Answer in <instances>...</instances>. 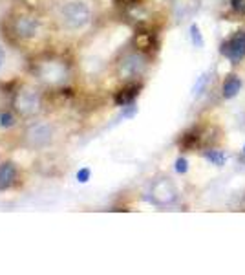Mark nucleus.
Returning <instances> with one entry per match:
<instances>
[{
	"label": "nucleus",
	"mask_w": 245,
	"mask_h": 275,
	"mask_svg": "<svg viewBox=\"0 0 245 275\" xmlns=\"http://www.w3.org/2000/svg\"><path fill=\"white\" fill-rule=\"evenodd\" d=\"M2 61H4V55H2V50H0V66H2Z\"/></svg>",
	"instance_id": "412c9836"
},
{
	"label": "nucleus",
	"mask_w": 245,
	"mask_h": 275,
	"mask_svg": "<svg viewBox=\"0 0 245 275\" xmlns=\"http://www.w3.org/2000/svg\"><path fill=\"white\" fill-rule=\"evenodd\" d=\"M134 46H136V50L143 52V54L154 50L158 46L156 33H152V31H138L136 37H134Z\"/></svg>",
	"instance_id": "9b49d317"
},
{
	"label": "nucleus",
	"mask_w": 245,
	"mask_h": 275,
	"mask_svg": "<svg viewBox=\"0 0 245 275\" xmlns=\"http://www.w3.org/2000/svg\"><path fill=\"white\" fill-rule=\"evenodd\" d=\"M244 154H245V147H244Z\"/></svg>",
	"instance_id": "4be33fe9"
},
{
	"label": "nucleus",
	"mask_w": 245,
	"mask_h": 275,
	"mask_svg": "<svg viewBox=\"0 0 245 275\" xmlns=\"http://www.w3.org/2000/svg\"><path fill=\"white\" fill-rule=\"evenodd\" d=\"M11 33L17 39H33L38 33V19L33 15H18L11 22Z\"/></svg>",
	"instance_id": "20e7f679"
},
{
	"label": "nucleus",
	"mask_w": 245,
	"mask_h": 275,
	"mask_svg": "<svg viewBox=\"0 0 245 275\" xmlns=\"http://www.w3.org/2000/svg\"><path fill=\"white\" fill-rule=\"evenodd\" d=\"M15 123H17V118L13 112H9V110L0 112V127H2V129H11Z\"/></svg>",
	"instance_id": "2eb2a0df"
},
{
	"label": "nucleus",
	"mask_w": 245,
	"mask_h": 275,
	"mask_svg": "<svg viewBox=\"0 0 245 275\" xmlns=\"http://www.w3.org/2000/svg\"><path fill=\"white\" fill-rule=\"evenodd\" d=\"M17 182V167L11 161L0 163V191H8Z\"/></svg>",
	"instance_id": "9d476101"
},
{
	"label": "nucleus",
	"mask_w": 245,
	"mask_h": 275,
	"mask_svg": "<svg viewBox=\"0 0 245 275\" xmlns=\"http://www.w3.org/2000/svg\"><path fill=\"white\" fill-rule=\"evenodd\" d=\"M177 193L174 189V185L170 183V180H159L154 183L152 187V202L158 206H167L172 204L176 200Z\"/></svg>",
	"instance_id": "39448f33"
},
{
	"label": "nucleus",
	"mask_w": 245,
	"mask_h": 275,
	"mask_svg": "<svg viewBox=\"0 0 245 275\" xmlns=\"http://www.w3.org/2000/svg\"><path fill=\"white\" fill-rule=\"evenodd\" d=\"M90 19H92L90 8L86 6L85 2H81V0L68 2L62 8V22L70 30H81V28H85L86 24L90 22Z\"/></svg>",
	"instance_id": "f257e3e1"
},
{
	"label": "nucleus",
	"mask_w": 245,
	"mask_h": 275,
	"mask_svg": "<svg viewBox=\"0 0 245 275\" xmlns=\"http://www.w3.org/2000/svg\"><path fill=\"white\" fill-rule=\"evenodd\" d=\"M90 176H92V171H90L88 167L79 169V171H77V182L86 183L88 180H90Z\"/></svg>",
	"instance_id": "aec40b11"
},
{
	"label": "nucleus",
	"mask_w": 245,
	"mask_h": 275,
	"mask_svg": "<svg viewBox=\"0 0 245 275\" xmlns=\"http://www.w3.org/2000/svg\"><path fill=\"white\" fill-rule=\"evenodd\" d=\"M209 74H203V76H199L198 77V81H196V84L192 86V96L194 98H198V96H201L203 92H205V88H207V84H209Z\"/></svg>",
	"instance_id": "4468645a"
},
{
	"label": "nucleus",
	"mask_w": 245,
	"mask_h": 275,
	"mask_svg": "<svg viewBox=\"0 0 245 275\" xmlns=\"http://www.w3.org/2000/svg\"><path fill=\"white\" fill-rule=\"evenodd\" d=\"M220 54L230 62V64H240L245 59V30L236 31L232 37L223 40L220 46Z\"/></svg>",
	"instance_id": "7ed1b4c3"
},
{
	"label": "nucleus",
	"mask_w": 245,
	"mask_h": 275,
	"mask_svg": "<svg viewBox=\"0 0 245 275\" xmlns=\"http://www.w3.org/2000/svg\"><path fill=\"white\" fill-rule=\"evenodd\" d=\"M174 169H176L177 175H185V173L189 171V161H187V158L179 156L176 160V163H174Z\"/></svg>",
	"instance_id": "a211bd4d"
},
{
	"label": "nucleus",
	"mask_w": 245,
	"mask_h": 275,
	"mask_svg": "<svg viewBox=\"0 0 245 275\" xmlns=\"http://www.w3.org/2000/svg\"><path fill=\"white\" fill-rule=\"evenodd\" d=\"M136 114H138V107H136V103H130V105L122 107V112H121L122 119H130V118H134Z\"/></svg>",
	"instance_id": "6ab92c4d"
},
{
	"label": "nucleus",
	"mask_w": 245,
	"mask_h": 275,
	"mask_svg": "<svg viewBox=\"0 0 245 275\" xmlns=\"http://www.w3.org/2000/svg\"><path fill=\"white\" fill-rule=\"evenodd\" d=\"M191 39H192V44L196 46V48H201L203 46V37H201V31L196 24H192L191 26Z\"/></svg>",
	"instance_id": "dca6fc26"
},
{
	"label": "nucleus",
	"mask_w": 245,
	"mask_h": 275,
	"mask_svg": "<svg viewBox=\"0 0 245 275\" xmlns=\"http://www.w3.org/2000/svg\"><path fill=\"white\" fill-rule=\"evenodd\" d=\"M230 9L240 17H245V0H230Z\"/></svg>",
	"instance_id": "f3484780"
},
{
	"label": "nucleus",
	"mask_w": 245,
	"mask_h": 275,
	"mask_svg": "<svg viewBox=\"0 0 245 275\" xmlns=\"http://www.w3.org/2000/svg\"><path fill=\"white\" fill-rule=\"evenodd\" d=\"M177 145L181 151H196L201 145H205V134L201 127H192L191 130H187L183 136L179 138Z\"/></svg>",
	"instance_id": "423d86ee"
},
{
	"label": "nucleus",
	"mask_w": 245,
	"mask_h": 275,
	"mask_svg": "<svg viewBox=\"0 0 245 275\" xmlns=\"http://www.w3.org/2000/svg\"><path fill=\"white\" fill-rule=\"evenodd\" d=\"M240 90H242V79H240V77L234 76V74H230V76L225 77L223 86H222L223 98H225V99H232V98H236Z\"/></svg>",
	"instance_id": "f8f14e48"
},
{
	"label": "nucleus",
	"mask_w": 245,
	"mask_h": 275,
	"mask_svg": "<svg viewBox=\"0 0 245 275\" xmlns=\"http://www.w3.org/2000/svg\"><path fill=\"white\" fill-rule=\"evenodd\" d=\"M17 108H18L24 116L35 114V110L38 108V101H37L35 92H31V90L18 92V96H17Z\"/></svg>",
	"instance_id": "1a4fd4ad"
},
{
	"label": "nucleus",
	"mask_w": 245,
	"mask_h": 275,
	"mask_svg": "<svg viewBox=\"0 0 245 275\" xmlns=\"http://www.w3.org/2000/svg\"><path fill=\"white\" fill-rule=\"evenodd\" d=\"M203 158H205L207 161H210L212 165H216V167H223L225 161H227V154L222 153V151L207 149V151H203Z\"/></svg>",
	"instance_id": "ddd939ff"
},
{
	"label": "nucleus",
	"mask_w": 245,
	"mask_h": 275,
	"mask_svg": "<svg viewBox=\"0 0 245 275\" xmlns=\"http://www.w3.org/2000/svg\"><path fill=\"white\" fill-rule=\"evenodd\" d=\"M146 66H148V57H146V54L138 50V52L124 55L117 64V70H119V76L124 79H134V77L143 76Z\"/></svg>",
	"instance_id": "f03ea898"
},
{
	"label": "nucleus",
	"mask_w": 245,
	"mask_h": 275,
	"mask_svg": "<svg viewBox=\"0 0 245 275\" xmlns=\"http://www.w3.org/2000/svg\"><path fill=\"white\" fill-rule=\"evenodd\" d=\"M143 88V84L138 83V81H128V83L122 86L121 90L115 94V105L117 107H126V105H130L136 101V98L139 96V92Z\"/></svg>",
	"instance_id": "0eeeda50"
},
{
	"label": "nucleus",
	"mask_w": 245,
	"mask_h": 275,
	"mask_svg": "<svg viewBox=\"0 0 245 275\" xmlns=\"http://www.w3.org/2000/svg\"><path fill=\"white\" fill-rule=\"evenodd\" d=\"M28 139H30V143L33 145H46L48 141L52 139V129H50V125L46 123H37V125H31L30 130H28Z\"/></svg>",
	"instance_id": "6e6552de"
}]
</instances>
